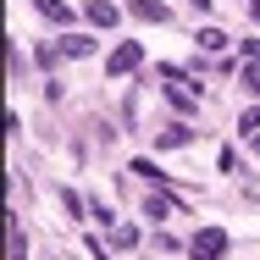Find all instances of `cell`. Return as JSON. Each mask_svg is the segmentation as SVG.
I'll return each instance as SVG.
<instances>
[{
    "label": "cell",
    "mask_w": 260,
    "mask_h": 260,
    "mask_svg": "<svg viewBox=\"0 0 260 260\" xmlns=\"http://www.w3.org/2000/svg\"><path fill=\"white\" fill-rule=\"evenodd\" d=\"M188 255L194 260H221L227 255V233H221V227H200L194 244H188Z\"/></svg>",
    "instance_id": "6da1fadb"
},
{
    "label": "cell",
    "mask_w": 260,
    "mask_h": 260,
    "mask_svg": "<svg viewBox=\"0 0 260 260\" xmlns=\"http://www.w3.org/2000/svg\"><path fill=\"white\" fill-rule=\"evenodd\" d=\"M6 255H11V260H28V238H22L17 216H6Z\"/></svg>",
    "instance_id": "277c9868"
},
{
    "label": "cell",
    "mask_w": 260,
    "mask_h": 260,
    "mask_svg": "<svg viewBox=\"0 0 260 260\" xmlns=\"http://www.w3.org/2000/svg\"><path fill=\"white\" fill-rule=\"evenodd\" d=\"M61 50H67V55H89V50H94V39H89V34H67Z\"/></svg>",
    "instance_id": "9c48e42d"
},
{
    "label": "cell",
    "mask_w": 260,
    "mask_h": 260,
    "mask_svg": "<svg viewBox=\"0 0 260 260\" xmlns=\"http://www.w3.org/2000/svg\"><path fill=\"white\" fill-rule=\"evenodd\" d=\"M244 94H260V67H249V72H244Z\"/></svg>",
    "instance_id": "9a60e30c"
},
{
    "label": "cell",
    "mask_w": 260,
    "mask_h": 260,
    "mask_svg": "<svg viewBox=\"0 0 260 260\" xmlns=\"http://www.w3.org/2000/svg\"><path fill=\"white\" fill-rule=\"evenodd\" d=\"M255 155H260V139H255Z\"/></svg>",
    "instance_id": "ac0fdd59"
},
{
    "label": "cell",
    "mask_w": 260,
    "mask_h": 260,
    "mask_svg": "<svg viewBox=\"0 0 260 260\" xmlns=\"http://www.w3.org/2000/svg\"><path fill=\"white\" fill-rule=\"evenodd\" d=\"M105 67H111V78H127V72H139V67H144V45H133V39H127V45H116Z\"/></svg>",
    "instance_id": "3957f363"
},
{
    "label": "cell",
    "mask_w": 260,
    "mask_h": 260,
    "mask_svg": "<svg viewBox=\"0 0 260 260\" xmlns=\"http://www.w3.org/2000/svg\"><path fill=\"white\" fill-rule=\"evenodd\" d=\"M155 144L160 150H177V144H188V127L177 122V127H166V133H155Z\"/></svg>",
    "instance_id": "ba28073f"
},
{
    "label": "cell",
    "mask_w": 260,
    "mask_h": 260,
    "mask_svg": "<svg viewBox=\"0 0 260 260\" xmlns=\"http://www.w3.org/2000/svg\"><path fill=\"white\" fill-rule=\"evenodd\" d=\"M133 172H139V177H150V183H155V188H166V172H155V166H150V160H133Z\"/></svg>",
    "instance_id": "7c38bea8"
},
{
    "label": "cell",
    "mask_w": 260,
    "mask_h": 260,
    "mask_svg": "<svg viewBox=\"0 0 260 260\" xmlns=\"http://www.w3.org/2000/svg\"><path fill=\"white\" fill-rule=\"evenodd\" d=\"M244 61H249V67H260V39H244Z\"/></svg>",
    "instance_id": "2e32d148"
},
{
    "label": "cell",
    "mask_w": 260,
    "mask_h": 260,
    "mask_svg": "<svg viewBox=\"0 0 260 260\" xmlns=\"http://www.w3.org/2000/svg\"><path fill=\"white\" fill-rule=\"evenodd\" d=\"M249 17H255V22H260V0H249Z\"/></svg>",
    "instance_id": "e0dca14e"
},
{
    "label": "cell",
    "mask_w": 260,
    "mask_h": 260,
    "mask_svg": "<svg viewBox=\"0 0 260 260\" xmlns=\"http://www.w3.org/2000/svg\"><path fill=\"white\" fill-rule=\"evenodd\" d=\"M160 78H166V83H172V89H166V100L177 105V111H183V116H188V111H200V94H194V89H188V83H183V78H177V67H160Z\"/></svg>",
    "instance_id": "7a4b0ae2"
},
{
    "label": "cell",
    "mask_w": 260,
    "mask_h": 260,
    "mask_svg": "<svg viewBox=\"0 0 260 260\" xmlns=\"http://www.w3.org/2000/svg\"><path fill=\"white\" fill-rule=\"evenodd\" d=\"M255 127H260V105H255V111H244V122H238V133H255Z\"/></svg>",
    "instance_id": "5bb4252c"
},
{
    "label": "cell",
    "mask_w": 260,
    "mask_h": 260,
    "mask_svg": "<svg viewBox=\"0 0 260 260\" xmlns=\"http://www.w3.org/2000/svg\"><path fill=\"white\" fill-rule=\"evenodd\" d=\"M111 244H116V249H133V244H139V227H116Z\"/></svg>",
    "instance_id": "8fae6325"
},
{
    "label": "cell",
    "mask_w": 260,
    "mask_h": 260,
    "mask_svg": "<svg viewBox=\"0 0 260 260\" xmlns=\"http://www.w3.org/2000/svg\"><path fill=\"white\" fill-rule=\"evenodd\" d=\"M144 210H150V216H155V221H160V216L172 210V200H160V194H150V205H144Z\"/></svg>",
    "instance_id": "4fadbf2b"
},
{
    "label": "cell",
    "mask_w": 260,
    "mask_h": 260,
    "mask_svg": "<svg viewBox=\"0 0 260 260\" xmlns=\"http://www.w3.org/2000/svg\"><path fill=\"white\" fill-rule=\"evenodd\" d=\"M133 17L139 22H166V6L160 0H133Z\"/></svg>",
    "instance_id": "8992f818"
},
{
    "label": "cell",
    "mask_w": 260,
    "mask_h": 260,
    "mask_svg": "<svg viewBox=\"0 0 260 260\" xmlns=\"http://www.w3.org/2000/svg\"><path fill=\"white\" fill-rule=\"evenodd\" d=\"M39 6V17H50V22H72V6L67 0H34Z\"/></svg>",
    "instance_id": "52a82bcc"
},
{
    "label": "cell",
    "mask_w": 260,
    "mask_h": 260,
    "mask_svg": "<svg viewBox=\"0 0 260 260\" xmlns=\"http://www.w3.org/2000/svg\"><path fill=\"white\" fill-rule=\"evenodd\" d=\"M200 50H227V34L221 28H200Z\"/></svg>",
    "instance_id": "30bf717a"
},
{
    "label": "cell",
    "mask_w": 260,
    "mask_h": 260,
    "mask_svg": "<svg viewBox=\"0 0 260 260\" xmlns=\"http://www.w3.org/2000/svg\"><path fill=\"white\" fill-rule=\"evenodd\" d=\"M89 22L94 28H116V6L111 0H89Z\"/></svg>",
    "instance_id": "5b68a950"
}]
</instances>
